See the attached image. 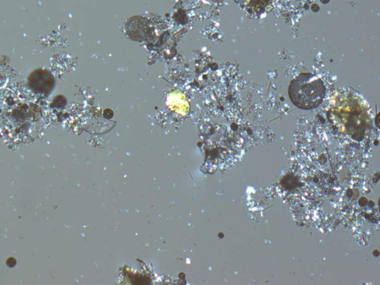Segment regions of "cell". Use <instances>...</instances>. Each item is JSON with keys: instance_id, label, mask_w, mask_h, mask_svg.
Wrapping results in <instances>:
<instances>
[{"instance_id": "6da1fadb", "label": "cell", "mask_w": 380, "mask_h": 285, "mask_svg": "<svg viewBox=\"0 0 380 285\" xmlns=\"http://www.w3.org/2000/svg\"><path fill=\"white\" fill-rule=\"evenodd\" d=\"M325 92L322 80L311 73L300 74L292 80L288 88L292 104L304 110L318 107L323 101Z\"/></svg>"}, {"instance_id": "7a4b0ae2", "label": "cell", "mask_w": 380, "mask_h": 285, "mask_svg": "<svg viewBox=\"0 0 380 285\" xmlns=\"http://www.w3.org/2000/svg\"><path fill=\"white\" fill-rule=\"evenodd\" d=\"M31 90L39 95H48L54 87V78L49 72L43 69L34 71L29 77Z\"/></svg>"}, {"instance_id": "3957f363", "label": "cell", "mask_w": 380, "mask_h": 285, "mask_svg": "<svg viewBox=\"0 0 380 285\" xmlns=\"http://www.w3.org/2000/svg\"><path fill=\"white\" fill-rule=\"evenodd\" d=\"M375 123H376L377 128L380 129V112L376 115V119H375Z\"/></svg>"}]
</instances>
